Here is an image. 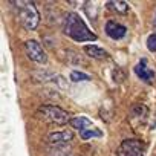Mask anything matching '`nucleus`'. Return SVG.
Here are the masks:
<instances>
[{"instance_id":"f257e3e1","label":"nucleus","mask_w":156,"mask_h":156,"mask_svg":"<svg viewBox=\"0 0 156 156\" xmlns=\"http://www.w3.org/2000/svg\"><path fill=\"white\" fill-rule=\"evenodd\" d=\"M64 34L72 38L73 41H80V43H86V41H95L97 35L89 29V26L86 25V22L80 17V14L76 12H69L64 22Z\"/></svg>"},{"instance_id":"f03ea898","label":"nucleus","mask_w":156,"mask_h":156,"mask_svg":"<svg viewBox=\"0 0 156 156\" xmlns=\"http://www.w3.org/2000/svg\"><path fill=\"white\" fill-rule=\"evenodd\" d=\"M16 6L19 8V17H20L22 25L29 31L37 29L40 25V12H38L37 6L31 2L16 3Z\"/></svg>"},{"instance_id":"7ed1b4c3","label":"nucleus","mask_w":156,"mask_h":156,"mask_svg":"<svg viewBox=\"0 0 156 156\" xmlns=\"http://www.w3.org/2000/svg\"><path fill=\"white\" fill-rule=\"evenodd\" d=\"M38 112H40L46 119H49L52 124H57V126H66L67 122H70L67 112L63 110V109L58 107V106H41Z\"/></svg>"},{"instance_id":"20e7f679","label":"nucleus","mask_w":156,"mask_h":156,"mask_svg":"<svg viewBox=\"0 0 156 156\" xmlns=\"http://www.w3.org/2000/svg\"><path fill=\"white\" fill-rule=\"evenodd\" d=\"M144 142L139 139H126L119 144L116 154L118 156H144Z\"/></svg>"},{"instance_id":"39448f33","label":"nucleus","mask_w":156,"mask_h":156,"mask_svg":"<svg viewBox=\"0 0 156 156\" xmlns=\"http://www.w3.org/2000/svg\"><path fill=\"white\" fill-rule=\"evenodd\" d=\"M25 51L34 63H37V64H46L48 63V55H46L43 46L37 40H28L25 43Z\"/></svg>"},{"instance_id":"423d86ee","label":"nucleus","mask_w":156,"mask_h":156,"mask_svg":"<svg viewBox=\"0 0 156 156\" xmlns=\"http://www.w3.org/2000/svg\"><path fill=\"white\" fill-rule=\"evenodd\" d=\"M104 31H106V34H107L110 38H113V40H121V38L126 35L127 28H126L124 25H121V23H116V22H107L106 26H104Z\"/></svg>"},{"instance_id":"0eeeda50","label":"nucleus","mask_w":156,"mask_h":156,"mask_svg":"<svg viewBox=\"0 0 156 156\" xmlns=\"http://www.w3.org/2000/svg\"><path fill=\"white\" fill-rule=\"evenodd\" d=\"M73 138V133L70 130H61V132H54L48 136V142L49 144H64L69 142Z\"/></svg>"},{"instance_id":"6e6552de","label":"nucleus","mask_w":156,"mask_h":156,"mask_svg":"<svg viewBox=\"0 0 156 156\" xmlns=\"http://www.w3.org/2000/svg\"><path fill=\"white\" fill-rule=\"evenodd\" d=\"M135 72H136V75L141 78L142 81H148V83L153 80V76H154L153 70L147 67V61H145V60H141V61L136 64V67H135Z\"/></svg>"},{"instance_id":"1a4fd4ad","label":"nucleus","mask_w":156,"mask_h":156,"mask_svg":"<svg viewBox=\"0 0 156 156\" xmlns=\"http://www.w3.org/2000/svg\"><path fill=\"white\" fill-rule=\"evenodd\" d=\"M84 52L92 57V58H97V60H104V58H109V54L104 48L101 46H94V44H86L84 48Z\"/></svg>"},{"instance_id":"9d476101","label":"nucleus","mask_w":156,"mask_h":156,"mask_svg":"<svg viewBox=\"0 0 156 156\" xmlns=\"http://www.w3.org/2000/svg\"><path fill=\"white\" fill-rule=\"evenodd\" d=\"M70 126L73 129H76V130H80V132H84V130L94 127L92 121L89 118H86V116H75V118H72L70 119Z\"/></svg>"},{"instance_id":"9b49d317","label":"nucleus","mask_w":156,"mask_h":156,"mask_svg":"<svg viewBox=\"0 0 156 156\" xmlns=\"http://www.w3.org/2000/svg\"><path fill=\"white\" fill-rule=\"evenodd\" d=\"M106 6L109 9H112L116 14H126L129 11V5L126 2H116V0H112V2H107Z\"/></svg>"},{"instance_id":"f8f14e48","label":"nucleus","mask_w":156,"mask_h":156,"mask_svg":"<svg viewBox=\"0 0 156 156\" xmlns=\"http://www.w3.org/2000/svg\"><path fill=\"white\" fill-rule=\"evenodd\" d=\"M101 135H103V132H101V130H98V129H95V127H92V129H87V130L81 132V138H83V139H90V138H100Z\"/></svg>"},{"instance_id":"ddd939ff","label":"nucleus","mask_w":156,"mask_h":156,"mask_svg":"<svg viewBox=\"0 0 156 156\" xmlns=\"http://www.w3.org/2000/svg\"><path fill=\"white\" fill-rule=\"evenodd\" d=\"M70 80H72L73 83H78V81L90 80V76L86 75V73H83V72H80V70H72V72H70Z\"/></svg>"},{"instance_id":"4468645a","label":"nucleus","mask_w":156,"mask_h":156,"mask_svg":"<svg viewBox=\"0 0 156 156\" xmlns=\"http://www.w3.org/2000/svg\"><path fill=\"white\" fill-rule=\"evenodd\" d=\"M147 48L150 49V52H156V34L148 35V38H147Z\"/></svg>"}]
</instances>
